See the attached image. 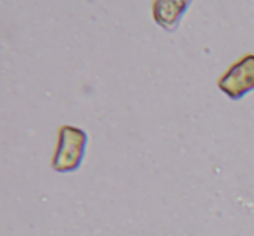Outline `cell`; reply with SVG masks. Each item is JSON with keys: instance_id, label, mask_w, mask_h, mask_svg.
Here are the masks:
<instances>
[{"instance_id": "cell-2", "label": "cell", "mask_w": 254, "mask_h": 236, "mask_svg": "<svg viewBox=\"0 0 254 236\" xmlns=\"http://www.w3.org/2000/svg\"><path fill=\"white\" fill-rule=\"evenodd\" d=\"M218 88L232 100L244 98L254 90V55L248 53L218 80Z\"/></svg>"}, {"instance_id": "cell-1", "label": "cell", "mask_w": 254, "mask_h": 236, "mask_svg": "<svg viewBox=\"0 0 254 236\" xmlns=\"http://www.w3.org/2000/svg\"><path fill=\"white\" fill-rule=\"evenodd\" d=\"M87 148V133L80 128L63 126L59 130L52 169L57 173H73L81 166Z\"/></svg>"}, {"instance_id": "cell-3", "label": "cell", "mask_w": 254, "mask_h": 236, "mask_svg": "<svg viewBox=\"0 0 254 236\" xmlns=\"http://www.w3.org/2000/svg\"><path fill=\"white\" fill-rule=\"evenodd\" d=\"M192 0H154V21L166 31H175Z\"/></svg>"}]
</instances>
